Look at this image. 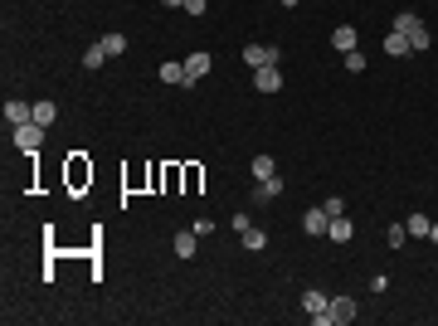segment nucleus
Instances as JSON below:
<instances>
[{"label":"nucleus","mask_w":438,"mask_h":326,"mask_svg":"<svg viewBox=\"0 0 438 326\" xmlns=\"http://www.w3.org/2000/svg\"><path fill=\"white\" fill-rule=\"evenodd\" d=\"M390 30H400V34H409V44H414V49H428V44H433V39H428V25H424V20H419L414 10H400Z\"/></svg>","instance_id":"obj_1"},{"label":"nucleus","mask_w":438,"mask_h":326,"mask_svg":"<svg viewBox=\"0 0 438 326\" xmlns=\"http://www.w3.org/2000/svg\"><path fill=\"white\" fill-rule=\"evenodd\" d=\"M44 132H49L44 122H20V127H10V141H15L25 156H34V151L44 146Z\"/></svg>","instance_id":"obj_2"},{"label":"nucleus","mask_w":438,"mask_h":326,"mask_svg":"<svg viewBox=\"0 0 438 326\" xmlns=\"http://www.w3.org/2000/svg\"><path fill=\"white\" fill-rule=\"evenodd\" d=\"M302 312H307V321H312V326H332V297H321L316 288H307V292H302Z\"/></svg>","instance_id":"obj_3"},{"label":"nucleus","mask_w":438,"mask_h":326,"mask_svg":"<svg viewBox=\"0 0 438 326\" xmlns=\"http://www.w3.org/2000/svg\"><path fill=\"white\" fill-rule=\"evenodd\" d=\"M253 88H258V93H278V88H283V69H278V64L253 69Z\"/></svg>","instance_id":"obj_4"},{"label":"nucleus","mask_w":438,"mask_h":326,"mask_svg":"<svg viewBox=\"0 0 438 326\" xmlns=\"http://www.w3.org/2000/svg\"><path fill=\"white\" fill-rule=\"evenodd\" d=\"M244 64H249V69L278 64V44H249V49H244Z\"/></svg>","instance_id":"obj_5"},{"label":"nucleus","mask_w":438,"mask_h":326,"mask_svg":"<svg viewBox=\"0 0 438 326\" xmlns=\"http://www.w3.org/2000/svg\"><path fill=\"white\" fill-rule=\"evenodd\" d=\"M20 122H34V102L10 97V102H5V127H20Z\"/></svg>","instance_id":"obj_6"},{"label":"nucleus","mask_w":438,"mask_h":326,"mask_svg":"<svg viewBox=\"0 0 438 326\" xmlns=\"http://www.w3.org/2000/svg\"><path fill=\"white\" fill-rule=\"evenodd\" d=\"M181 64H185V78H190V83H200V78L209 73V64H214V59H209V54H205V49H195V54H185V59H181Z\"/></svg>","instance_id":"obj_7"},{"label":"nucleus","mask_w":438,"mask_h":326,"mask_svg":"<svg viewBox=\"0 0 438 326\" xmlns=\"http://www.w3.org/2000/svg\"><path fill=\"white\" fill-rule=\"evenodd\" d=\"M302 229H307L312 239H321L326 229H332V214H326L321 205H316V209H307V214H302Z\"/></svg>","instance_id":"obj_8"},{"label":"nucleus","mask_w":438,"mask_h":326,"mask_svg":"<svg viewBox=\"0 0 438 326\" xmlns=\"http://www.w3.org/2000/svg\"><path fill=\"white\" fill-rule=\"evenodd\" d=\"M332 44H336L341 54H351V49H360V34H356V25H336V30H332Z\"/></svg>","instance_id":"obj_9"},{"label":"nucleus","mask_w":438,"mask_h":326,"mask_svg":"<svg viewBox=\"0 0 438 326\" xmlns=\"http://www.w3.org/2000/svg\"><path fill=\"white\" fill-rule=\"evenodd\" d=\"M278 195H283V176H263V181H258V190H253V200H258V205L278 200Z\"/></svg>","instance_id":"obj_10"},{"label":"nucleus","mask_w":438,"mask_h":326,"mask_svg":"<svg viewBox=\"0 0 438 326\" xmlns=\"http://www.w3.org/2000/svg\"><path fill=\"white\" fill-rule=\"evenodd\" d=\"M385 54H390V59H404V54H414V44H409V34H400V30H390V39H385Z\"/></svg>","instance_id":"obj_11"},{"label":"nucleus","mask_w":438,"mask_h":326,"mask_svg":"<svg viewBox=\"0 0 438 326\" xmlns=\"http://www.w3.org/2000/svg\"><path fill=\"white\" fill-rule=\"evenodd\" d=\"M195 248H200V234H195V229L176 234V258H195Z\"/></svg>","instance_id":"obj_12"},{"label":"nucleus","mask_w":438,"mask_h":326,"mask_svg":"<svg viewBox=\"0 0 438 326\" xmlns=\"http://www.w3.org/2000/svg\"><path fill=\"white\" fill-rule=\"evenodd\" d=\"M332 321H356V297H332Z\"/></svg>","instance_id":"obj_13"},{"label":"nucleus","mask_w":438,"mask_h":326,"mask_svg":"<svg viewBox=\"0 0 438 326\" xmlns=\"http://www.w3.org/2000/svg\"><path fill=\"white\" fill-rule=\"evenodd\" d=\"M404 229H409V239H428L433 220H428V214H409V220H404Z\"/></svg>","instance_id":"obj_14"},{"label":"nucleus","mask_w":438,"mask_h":326,"mask_svg":"<svg viewBox=\"0 0 438 326\" xmlns=\"http://www.w3.org/2000/svg\"><path fill=\"white\" fill-rule=\"evenodd\" d=\"M356 229H351V220H346V214H336V220H332V229H326V239H332V244H346Z\"/></svg>","instance_id":"obj_15"},{"label":"nucleus","mask_w":438,"mask_h":326,"mask_svg":"<svg viewBox=\"0 0 438 326\" xmlns=\"http://www.w3.org/2000/svg\"><path fill=\"white\" fill-rule=\"evenodd\" d=\"M161 78H166V83H176V88H190V78H185V64H161Z\"/></svg>","instance_id":"obj_16"},{"label":"nucleus","mask_w":438,"mask_h":326,"mask_svg":"<svg viewBox=\"0 0 438 326\" xmlns=\"http://www.w3.org/2000/svg\"><path fill=\"white\" fill-rule=\"evenodd\" d=\"M102 64H107V49H102V44H88V54H83V69L93 73V69H102Z\"/></svg>","instance_id":"obj_17"},{"label":"nucleus","mask_w":438,"mask_h":326,"mask_svg":"<svg viewBox=\"0 0 438 326\" xmlns=\"http://www.w3.org/2000/svg\"><path fill=\"white\" fill-rule=\"evenodd\" d=\"M34 122L54 127V122H59V107H54V102H34Z\"/></svg>","instance_id":"obj_18"},{"label":"nucleus","mask_w":438,"mask_h":326,"mask_svg":"<svg viewBox=\"0 0 438 326\" xmlns=\"http://www.w3.org/2000/svg\"><path fill=\"white\" fill-rule=\"evenodd\" d=\"M97 44L107 49V59H117V54H127V39H122V34H102Z\"/></svg>","instance_id":"obj_19"},{"label":"nucleus","mask_w":438,"mask_h":326,"mask_svg":"<svg viewBox=\"0 0 438 326\" xmlns=\"http://www.w3.org/2000/svg\"><path fill=\"white\" fill-rule=\"evenodd\" d=\"M253 176L263 181V176H278V161L273 156H253Z\"/></svg>","instance_id":"obj_20"},{"label":"nucleus","mask_w":438,"mask_h":326,"mask_svg":"<svg viewBox=\"0 0 438 326\" xmlns=\"http://www.w3.org/2000/svg\"><path fill=\"white\" fill-rule=\"evenodd\" d=\"M263 244H268V234H263V229H253V224H249V229H244V248H253V253H258V248H263Z\"/></svg>","instance_id":"obj_21"},{"label":"nucleus","mask_w":438,"mask_h":326,"mask_svg":"<svg viewBox=\"0 0 438 326\" xmlns=\"http://www.w3.org/2000/svg\"><path fill=\"white\" fill-rule=\"evenodd\" d=\"M321 209L336 220V214H346V200H341V195H326V200H321Z\"/></svg>","instance_id":"obj_22"},{"label":"nucleus","mask_w":438,"mask_h":326,"mask_svg":"<svg viewBox=\"0 0 438 326\" xmlns=\"http://www.w3.org/2000/svg\"><path fill=\"white\" fill-rule=\"evenodd\" d=\"M346 69H351V73H365V54H360V49L346 54Z\"/></svg>","instance_id":"obj_23"},{"label":"nucleus","mask_w":438,"mask_h":326,"mask_svg":"<svg viewBox=\"0 0 438 326\" xmlns=\"http://www.w3.org/2000/svg\"><path fill=\"white\" fill-rule=\"evenodd\" d=\"M385 239H390V248H404V239H409V229H404V224H395V229H390Z\"/></svg>","instance_id":"obj_24"},{"label":"nucleus","mask_w":438,"mask_h":326,"mask_svg":"<svg viewBox=\"0 0 438 326\" xmlns=\"http://www.w3.org/2000/svg\"><path fill=\"white\" fill-rule=\"evenodd\" d=\"M185 10L190 15H205V0H185Z\"/></svg>","instance_id":"obj_25"},{"label":"nucleus","mask_w":438,"mask_h":326,"mask_svg":"<svg viewBox=\"0 0 438 326\" xmlns=\"http://www.w3.org/2000/svg\"><path fill=\"white\" fill-rule=\"evenodd\" d=\"M176 5H181V10H185V0H166V10H176Z\"/></svg>","instance_id":"obj_26"},{"label":"nucleus","mask_w":438,"mask_h":326,"mask_svg":"<svg viewBox=\"0 0 438 326\" xmlns=\"http://www.w3.org/2000/svg\"><path fill=\"white\" fill-rule=\"evenodd\" d=\"M428 244H438V224H433V229H428Z\"/></svg>","instance_id":"obj_27"},{"label":"nucleus","mask_w":438,"mask_h":326,"mask_svg":"<svg viewBox=\"0 0 438 326\" xmlns=\"http://www.w3.org/2000/svg\"><path fill=\"white\" fill-rule=\"evenodd\" d=\"M283 5H302V0H283Z\"/></svg>","instance_id":"obj_28"}]
</instances>
